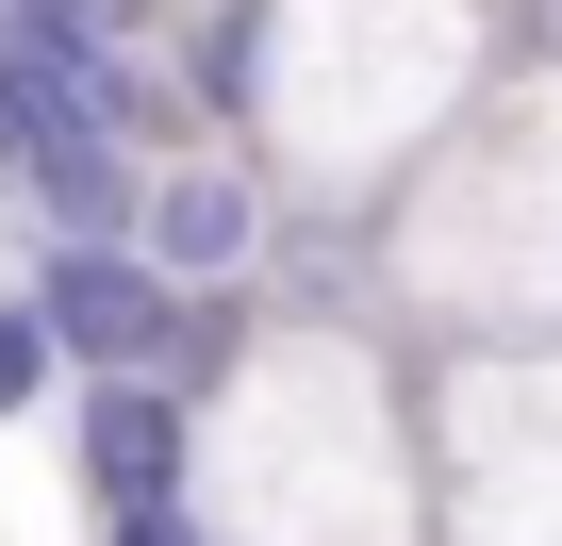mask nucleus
Here are the masks:
<instances>
[{"label":"nucleus","mask_w":562,"mask_h":546,"mask_svg":"<svg viewBox=\"0 0 562 546\" xmlns=\"http://www.w3.org/2000/svg\"><path fill=\"white\" fill-rule=\"evenodd\" d=\"M34 299H50V332H67V365H83V381H182V348H199V299L166 282L133 232L50 248V265H34Z\"/></svg>","instance_id":"f257e3e1"},{"label":"nucleus","mask_w":562,"mask_h":546,"mask_svg":"<svg viewBox=\"0 0 562 546\" xmlns=\"http://www.w3.org/2000/svg\"><path fill=\"white\" fill-rule=\"evenodd\" d=\"M67 464H83L100 530L199 513V398L182 381H67Z\"/></svg>","instance_id":"f03ea898"},{"label":"nucleus","mask_w":562,"mask_h":546,"mask_svg":"<svg viewBox=\"0 0 562 546\" xmlns=\"http://www.w3.org/2000/svg\"><path fill=\"white\" fill-rule=\"evenodd\" d=\"M166 282H232V265L265 248V199H248V166H149V232H133Z\"/></svg>","instance_id":"7ed1b4c3"},{"label":"nucleus","mask_w":562,"mask_h":546,"mask_svg":"<svg viewBox=\"0 0 562 546\" xmlns=\"http://www.w3.org/2000/svg\"><path fill=\"white\" fill-rule=\"evenodd\" d=\"M50 381H83V365H67V332H50V299H0V414H34Z\"/></svg>","instance_id":"20e7f679"},{"label":"nucleus","mask_w":562,"mask_h":546,"mask_svg":"<svg viewBox=\"0 0 562 546\" xmlns=\"http://www.w3.org/2000/svg\"><path fill=\"white\" fill-rule=\"evenodd\" d=\"M248 83H265V0H232V18L199 34V100H215V116H248Z\"/></svg>","instance_id":"39448f33"},{"label":"nucleus","mask_w":562,"mask_h":546,"mask_svg":"<svg viewBox=\"0 0 562 546\" xmlns=\"http://www.w3.org/2000/svg\"><path fill=\"white\" fill-rule=\"evenodd\" d=\"M50 18H67V34H100V51H133V18H149V0H50Z\"/></svg>","instance_id":"423d86ee"},{"label":"nucleus","mask_w":562,"mask_h":546,"mask_svg":"<svg viewBox=\"0 0 562 546\" xmlns=\"http://www.w3.org/2000/svg\"><path fill=\"white\" fill-rule=\"evenodd\" d=\"M100 546H199V513H133V530H100Z\"/></svg>","instance_id":"0eeeda50"}]
</instances>
